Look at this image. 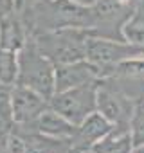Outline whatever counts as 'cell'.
<instances>
[{
	"instance_id": "15",
	"label": "cell",
	"mask_w": 144,
	"mask_h": 153,
	"mask_svg": "<svg viewBox=\"0 0 144 153\" xmlns=\"http://www.w3.org/2000/svg\"><path fill=\"white\" fill-rule=\"evenodd\" d=\"M72 2H76V4H79V6H85V7H92L97 0H72Z\"/></svg>"
},
{
	"instance_id": "12",
	"label": "cell",
	"mask_w": 144,
	"mask_h": 153,
	"mask_svg": "<svg viewBox=\"0 0 144 153\" xmlns=\"http://www.w3.org/2000/svg\"><path fill=\"white\" fill-rule=\"evenodd\" d=\"M18 78V52L0 47V81L13 87Z\"/></svg>"
},
{
	"instance_id": "17",
	"label": "cell",
	"mask_w": 144,
	"mask_h": 153,
	"mask_svg": "<svg viewBox=\"0 0 144 153\" xmlns=\"http://www.w3.org/2000/svg\"><path fill=\"white\" fill-rule=\"evenodd\" d=\"M0 124H7V123H6V121H4L2 117H0ZM7 126H11V124H7Z\"/></svg>"
},
{
	"instance_id": "1",
	"label": "cell",
	"mask_w": 144,
	"mask_h": 153,
	"mask_svg": "<svg viewBox=\"0 0 144 153\" xmlns=\"http://www.w3.org/2000/svg\"><path fill=\"white\" fill-rule=\"evenodd\" d=\"M88 36H90L88 29H78V27H63L31 34L36 47L54 65L85 59Z\"/></svg>"
},
{
	"instance_id": "16",
	"label": "cell",
	"mask_w": 144,
	"mask_h": 153,
	"mask_svg": "<svg viewBox=\"0 0 144 153\" xmlns=\"http://www.w3.org/2000/svg\"><path fill=\"white\" fill-rule=\"evenodd\" d=\"M131 153H144V146H140V148H135Z\"/></svg>"
},
{
	"instance_id": "18",
	"label": "cell",
	"mask_w": 144,
	"mask_h": 153,
	"mask_svg": "<svg viewBox=\"0 0 144 153\" xmlns=\"http://www.w3.org/2000/svg\"><path fill=\"white\" fill-rule=\"evenodd\" d=\"M85 153H94V151H92V149H90V151H85Z\"/></svg>"
},
{
	"instance_id": "9",
	"label": "cell",
	"mask_w": 144,
	"mask_h": 153,
	"mask_svg": "<svg viewBox=\"0 0 144 153\" xmlns=\"http://www.w3.org/2000/svg\"><path fill=\"white\" fill-rule=\"evenodd\" d=\"M29 40L27 25L18 11H13L0 20V47L18 52Z\"/></svg>"
},
{
	"instance_id": "6",
	"label": "cell",
	"mask_w": 144,
	"mask_h": 153,
	"mask_svg": "<svg viewBox=\"0 0 144 153\" xmlns=\"http://www.w3.org/2000/svg\"><path fill=\"white\" fill-rule=\"evenodd\" d=\"M49 106V99L40 96L38 92L24 87L13 85L11 88V115L15 124H29L33 123L45 108Z\"/></svg>"
},
{
	"instance_id": "14",
	"label": "cell",
	"mask_w": 144,
	"mask_h": 153,
	"mask_svg": "<svg viewBox=\"0 0 144 153\" xmlns=\"http://www.w3.org/2000/svg\"><path fill=\"white\" fill-rule=\"evenodd\" d=\"M11 126L0 124V153H9L7 151V135H9Z\"/></svg>"
},
{
	"instance_id": "7",
	"label": "cell",
	"mask_w": 144,
	"mask_h": 153,
	"mask_svg": "<svg viewBox=\"0 0 144 153\" xmlns=\"http://www.w3.org/2000/svg\"><path fill=\"white\" fill-rule=\"evenodd\" d=\"M112 130H114V124L106 117H103L99 112H94L83 123L78 124L74 135L70 137V144H72V148H74L78 153L90 151Z\"/></svg>"
},
{
	"instance_id": "2",
	"label": "cell",
	"mask_w": 144,
	"mask_h": 153,
	"mask_svg": "<svg viewBox=\"0 0 144 153\" xmlns=\"http://www.w3.org/2000/svg\"><path fill=\"white\" fill-rule=\"evenodd\" d=\"M54 74L56 65L36 47L29 36L27 43L18 51V78L16 85H24L45 99H50L54 94Z\"/></svg>"
},
{
	"instance_id": "13",
	"label": "cell",
	"mask_w": 144,
	"mask_h": 153,
	"mask_svg": "<svg viewBox=\"0 0 144 153\" xmlns=\"http://www.w3.org/2000/svg\"><path fill=\"white\" fill-rule=\"evenodd\" d=\"M130 133H131L133 149L144 146V97H140L135 103L133 115L130 121Z\"/></svg>"
},
{
	"instance_id": "10",
	"label": "cell",
	"mask_w": 144,
	"mask_h": 153,
	"mask_svg": "<svg viewBox=\"0 0 144 153\" xmlns=\"http://www.w3.org/2000/svg\"><path fill=\"white\" fill-rule=\"evenodd\" d=\"M20 135L25 139V153H78L72 148L70 139H54L40 133H20Z\"/></svg>"
},
{
	"instance_id": "8",
	"label": "cell",
	"mask_w": 144,
	"mask_h": 153,
	"mask_svg": "<svg viewBox=\"0 0 144 153\" xmlns=\"http://www.w3.org/2000/svg\"><path fill=\"white\" fill-rule=\"evenodd\" d=\"M96 79H99V70L88 59L61 63V65H56L54 92H63V90L74 88V87H79V85H85Z\"/></svg>"
},
{
	"instance_id": "11",
	"label": "cell",
	"mask_w": 144,
	"mask_h": 153,
	"mask_svg": "<svg viewBox=\"0 0 144 153\" xmlns=\"http://www.w3.org/2000/svg\"><path fill=\"white\" fill-rule=\"evenodd\" d=\"M92 151L94 153H131L133 142H131L130 128L114 126V130L105 139H101L92 148Z\"/></svg>"
},
{
	"instance_id": "3",
	"label": "cell",
	"mask_w": 144,
	"mask_h": 153,
	"mask_svg": "<svg viewBox=\"0 0 144 153\" xmlns=\"http://www.w3.org/2000/svg\"><path fill=\"white\" fill-rule=\"evenodd\" d=\"M97 87L99 79L63 92H54L49 99V106L78 126L90 114L97 112Z\"/></svg>"
},
{
	"instance_id": "5",
	"label": "cell",
	"mask_w": 144,
	"mask_h": 153,
	"mask_svg": "<svg viewBox=\"0 0 144 153\" xmlns=\"http://www.w3.org/2000/svg\"><path fill=\"white\" fill-rule=\"evenodd\" d=\"M135 99L126 96L122 90L108 83L106 79H99L97 87V112L106 117L114 126L130 128V121L135 108Z\"/></svg>"
},
{
	"instance_id": "4",
	"label": "cell",
	"mask_w": 144,
	"mask_h": 153,
	"mask_svg": "<svg viewBox=\"0 0 144 153\" xmlns=\"http://www.w3.org/2000/svg\"><path fill=\"white\" fill-rule=\"evenodd\" d=\"M144 58V49L128 42V40H110V38H99V36H88L87 40V54L85 59H88L101 74L126 59H137Z\"/></svg>"
}]
</instances>
